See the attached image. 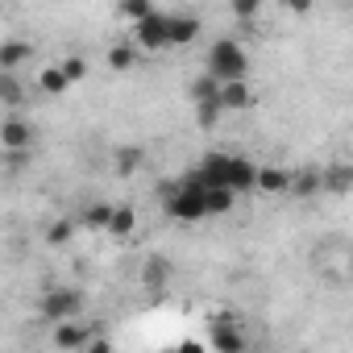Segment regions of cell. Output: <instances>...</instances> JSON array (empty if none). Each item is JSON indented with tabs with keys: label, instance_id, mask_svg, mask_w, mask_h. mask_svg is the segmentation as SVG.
I'll return each mask as SVG.
<instances>
[{
	"label": "cell",
	"instance_id": "obj_6",
	"mask_svg": "<svg viewBox=\"0 0 353 353\" xmlns=\"http://www.w3.org/2000/svg\"><path fill=\"white\" fill-rule=\"evenodd\" d=\"M92 336H104V328L100 324H79V320H63V324H54V349H63V353H79Z\"/></svg>",
	"mask_w": 353,
	"mask_h": 353
},
{
	"label": "cell",
	"instance_id": "obj_21",
	"mask_svg": "<svg viewBox=\"0 0 353 353\" xmlns=\"http://www.w3.org/2000/svg\"><path fill=\"white\" fill-rule=\"evenodd\" d=\"M59 71H63V75H67V83H71V88H75V83H83V79H88V63H83V59H79V54H71V59H63V63H59Z\"/></svg>",
	"mask_w": 353,
	"mask_h": 353
},
{
	"label": "cell",
	"instance_id": "obj_20",
	"mask_svg": "<svg viewBox=\"0 0 353 353\" xmlns=\"http://www.w3.org/2000/svg\"><path fill=\"white\" fill-rule=\"evenodd\" d=\"M21 100H26V88H21V79H17V75H5V71H0V104L17 108Z\"/></svg>",
	"mask_w": 353,
	"mask_h": 353
},
{
	"label": "cell",
	"instance_id": "obj_28",
	"mask_svg": "<svg viewBox=\"0 0 353 353\" xmlns=\"http://www.w3.org/2000/svg\"><path fill=\"white\" fill-rule=\"evenodd\" d=\"M324 183H328L332 192H345V188H349V170H345V166H332L328 179H320V188H324Z\"/></svg>",
	"mask_w": 353,
	"mask_h": 353
},
{
	"label": "cell",
	"instance_id": "obj_15",
	"mask_svg": "<svg viewBox=\"0 0 353 353\" xmlns=\"http://www.w3.org/2000/svg\"><path fill=\"white\" fill-rule=\"evenodd\" d=\"M237 208V196L233 192H225V188H204V212L208 216H225V212H233Z\"/></svg>",
	"mask_w": 353,
	"mask_h": 353
},
{
	"label": "cell",
	"instance_id": "obj_7",
	"mask_svg": "<svg viewBox=\"0 0 353 353\" xmlns=\"http://www.w3.org/2000/svg\"><path fill=\"white\" fill-rule=\"evenodd\" d=\"M254 174H258V162L241 158V154H229V170H225V192H233L237 200L254 192Z\"/></svg>",
	"mask_w": 353,
	"mask_h": 353
},
{
	"label": "cell",
	"instance_id": "obj_9",
	"mask_svg": "<svg viewBox=\"0 0 353 353\" xmlns=\"http://www.w3.org/2000/svg\"><path fill=\"white\" fill-rule=\"evenodd\" d=\"M254 88H250V79H237V83H221V92H216V104H221V112H245V108H254Z\"/></svg>",
	"mask_w": 353,
	"mask_h": 353
},
{
	"label": "cell",
	"instance_id": "obj_24",
	"mask_svg": "<svg viewBox=\"0 0 353 353\" xmlns=\"http://www.w3.org/2000/svg\"><path fill=\"white\" fill-rule=\"evenodd\" d=\"M316 188H320V174H312V170H307V174H299V179L291 174V188H287V192H295V196H312Z\"/></svg>",
	"mask_w": 353,
	"mask_h": 353
},
{
	"label": "cell",
	"instance_id": "obj_16",
	"mask_svg": "<svg viewBox=\"0 0 353 353\" xmlns=\"http://www.w3.org/2000/svg\"><path fill=\"white\" fill-rule=\"evenodd\" d=\"M108 67H112V71H133V67H137V46H133V42L108 46Z\"/></svg>",
	"mask_w": 353,
	"mask_h": 353
},
{
	"label": "cell",
	"instance_id": "obj_3",
	"mask_svg": "<svg viewBox=\"0 0 353 353\" xmlns=\"http://www.w3.org/2000/svg\"><path fill=\"white\" fill-rule=\"evenodd\" d=\"M38 307H42V316H46L50 324L79 320V312H83V291H79V287H50Z\"/></svg>",
	"mask_w": 353,
	"mask_h": 353
},
{
	"label": "cell",
	"instance_id": "obj_2",
	"mask_svg": "<svg viewBox=\"0 0 353 353\" xmlns=\"http://www.w3.org/2000/svg\"><path fill=\"white\" fill-rule=\"evenodd\" d=\"M204 75H212L216 83H237V79H250V50H245L237 38H216V42L208 46Z\"/></svg>",
	"mask_w": 353,
	"mask_h": 353
},
{
	"label": "cell",
	"instance_id": "obj_30",
	"mask_svg": "<svg viewBox=\"0 0 353 353\" xmlns=\"http://www.w3.org/2000/svg\"><path fill=\"white\" fill-rule=\"evenodd\" d=\"M170 353H208V349H204V345H196V341H183V345H174Z\"/></svg>",
	"mask_w": 353,
	"mask_h": 353
},
{
	"label": "cell",
	"instance_id": "obj_22",
	"mask_svg": "<svg viewBox=\"0 0 353 353\" xmlns=\"http://www.w3.org/2000/svg\"><path fill=\"white\" fill-rule=\"evenodd\" d=\"M141 158H145V154H141L137 145H125V150H117V158H112V162H117V170H121V174H133V170L141 166Z\"/></svg>",
	"mask_w": 353,
	"mask_h": 353
},
{
	"label": "cell",
	"instance_id": "obj_8",
	"mask_svg": "<svg viewBox=\"0 0 353 353\" xmlns=\"http://www.w3.org/2000/svg\"><path fill=\"white\" fill-rule=\"evenodd\" d=\"M34 141V125L26 117H9V121H0V145H5L9 154H26Z\"/></svg>",
	"mask_w": 353,
	"mask_h": 353
},
{
	"label": "cell",
	"instance_id": "obj_29",
	"mask_svg": "<svg viewBox=\"0 0 353 353\" xmlns=\"http://www.w3.org/2000/svg\"><path fill=\"white\" fill-rule=\"evenodd\" d=\"M79 353H117V349H112V341H108V336H92Z\"/></svg>",
	"mask_w": 353,
	"mask_h": 353
},
{
	"label": "cell",
	"instance_id": "obj_10",
	"mask_svg": "<svg viewBox=\"0 0 353 353\" xmlns=\"http://www.w3.org/2000/svg\"><path fill=\"white\" fill-rule=\"evenodd\" d=\"M200 34V17L196 13H166V46H188Z\"/></svg>",
	"mask_w": 353,
	"mask_h": 353
},
{
	"label": "cell",
	"instance_id": "obj_18",
	"mask_svg": "<svg viewBox=\"0 0 353 353\" xmlns=\"http://www.w3.org/2000/svg\"><path fill=\"white\" fill-rule=\"evenodd\" d=\"M216 92H221V83H216L212 75H200V79H192L188 100H192V104H216Z\"/></svg>",
	"mask_w": 353,
	"mask_h": 353
},
{
	"label": "cell",
	"instance_id": "obj_14",
	"mask_svg": "<svg viewBox=\"0 0 353 353\" xmlns=\"http://www.w3.org/2000/svg\"><path fill=\"white\" fill-rule=\"evenodd\" d=\"M141 283L158 295V291H166V283H170V262L166 258H150L145 266H141Z\"/></svg>",
	"mask_w": 353,
	"mask_h": 353
},
{
	"label": "cell",
	"instance_id": "obj_26",
	"mask_svg": "<svg viewBox=\"0 0 353 353\" xmlns=\"http://www.w3.org/2000/svg\"><path fill=\"white\" fill-rule=\"evenodd\" d=\"M221 117H225L221 104H196V121H200V129H212Z\"/></svg>",
	"mask_w": 353,
	"mask_h": 353
},
{
	"label": "cell",
	"instance_id": "obj_25",
	"mask_svg": "<svg viewBox=\"0 0 353 353\" xmlns=\"http://www.w3.org/2000/svg\"><path fill=\"white\" fill-rule=\"evenodd\" d=\"M150 9H154V5H145V0H125V5L117 9V17H129V21L137 26V21H141V17L150 13Z\"/></svg>",
	"mask_w": 353,
	"mask_h": 353
},
{
	"label": "cell",
	"instance_id": "obj_1",
	"mask_svg": "<svg viewBox=\"0 0 353 353\" xmlns=\"http://www.w3.org/2000/svg\"><path fill=\"white\" fill-rule=\"evenodd\" d=\"M158 196H162V208H166L170 221H179V225L208 221V212H204V183L196 179V174H179V179L162 183Z\"/></svg>",
	"mask_w": 353,
	"mask_h": 353
},
{
	"label": "cell",
	"instance_id": "obj_27",
	"mask_svg": "<svg viewBox=\"0 0 353 353\" xmlns=\"http://www.w3.org/2000/svg\"><path fill=\"white\" fill-rule=\"evenodd\" d=\"M258 13H262V0H233V17L250 21V17H258Z\"/></svg>",
	"mask_w": 353,
	"mask_h": 353
},
{
	"label": "cell",
	"instance_id": "obj_19",
	"mask_svg": "<svg viewBox=\"0 0 353 353\" xmlns=\"http://www.w3.org/2000/svg\"><path fill=\"white\" fill-rule=\"evenodd\" d=\"M108 216H112V204H104V200H96V204H88L83 208V229H92V233H104L108 229Z\"/></svg>",
	"mask_w": 353,
	"mask_h": 353
},
{
	"label": "cell",
	"instance_id": "obj_12",
	"mask_svg": "<svg viewBox=\"0 0 353 353\" xmlns=\"http://www.w3.org/2000/svg\"><path fill=\"white\" fill-rule=\"evenodd\" d=\"M30 59H34V42H26V38L0 42V71L5 75H17V67H26Z\"/></svg>",
	"mask_w": 353,
	"mask_h": 353
},
{
	"label": "cell",
	"instance_id": "obj_11",
	"mask_svg": "<svg viewBox=\"0 0 353 353\" xmlns=\"http://www.w3.org/2000/svg\"><path fill=\"white\" fill-rule=\"evenodd\" d=\"M291 188V170L287 166H258L254 174V192L258 196H283Z\"/></svg>",
	"mask_w": 353,
	"mask_h": 353
},
{
	"label": "cell",
	"instance_id": "obj_5",
	"mask_svg": "<svg viewBox=\"0 0 353 353\" xmlns=\"http://www.w3.org/2000/svg\"><path fill=\"white\" fill-rule=\"evenodd\" d=\"M133 46H137V50H150V54L166 50V13H162V9H150V13L133 26Z\"/></svg>",
	"mask_w": 353,
	"mask_h": 353
},
{
	"label": "cell",
	"instance_id": "obj_23",
	"mask_svg": "<svg viewBox=\"0 0 353 353\" xmlns=\"http://www.w3.org/2000/svg\"><path fill=\"white\" fill-rule=\"evenodd\" d=\"M71 237H75V221H54V225L46 229V241H50V245H67Z\"/></svg>",
	"mask_w": 353,
	"mask_h": 353
},
{
	"label": "cell",
	"instance_id": "obj_13",
	"mask_svg": "<svg viewBox=\"0 0 353 353\" xmlns=\"http://www.w3.org/2000/svg\"><path fill=\"white\" fill-rule=\"evenodd\" d=\"M133 229H137V212L129 204H121V208L112 204V216H108V229L104 233L108 237H133Z\"/></svg>",
	"mask_w": 353,
	"mask_h": 353
},
{
	"label": "cell",
	"instance_id": "obj_4",
	"mask_svg": "<svg viewBox=\"0 0 353 353\" xmlns=\"http://www.w3.org/2000/svg\"><path fill=\"white\" fill-rule=\"evenodd\" d=\"M208 345H212V353H245V349H250V341H245L237 316H229V312H221V316L212 320V328H208Z\"/></svg>",
	"mask_w": 353,
	"mask_h": 353
},
{
	"label": "cell",
	"instance_id": "obj_17",
	"mask_svg": "<svg viewBox=\"0 0 353 353\" xmlns=\"http://www.w3.org/2000/svg\"><path fill=\"white\" fill-rule=\"evenodd\" d=\"M38 88H42L46 96H54V100L71 92V83H67V75H63L59 67H42V75H38Z\"/></svg>",
	"mask_w": 353,
	"mask_h": 353
}]
</instances>
